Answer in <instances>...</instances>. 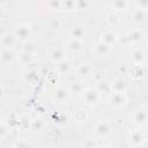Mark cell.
<instances>
[{
  "instance_id": "2",
  "label": "cell",
  "mask_w": 148,
  "mask_h": 148,
  "mask_svg": "<svg viewBox=\"0 0 148 148\" xmlns=\"http://www.w3.org/2000/svg\"><path fill=\"white\" fill-rule=\"evenodd\" d=\"M2 13H3V7H2V6H0V17H1Z\"/></svg>"
},
{
  "instance_id": "1",
  "label": "cell",
  "mask_w": 148,
  "mask_h": 148,
  "mask_svg": "<svg viewBox=\"0 0 148 148\" xmlns=\"http://www.w3.org/2000/svg\"><path fill=\"white\" fill-rule=\"evenodd\" d=\"M96 132H97L99 135H102V136L109 135V133H110V131H109V127L106 126V124H105V123H103V124H99V125L96 127Z\"/></svg>"
}]
</instances>
